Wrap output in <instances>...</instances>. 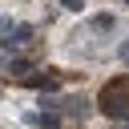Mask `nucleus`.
<instances>
[{
  "label": "nucleus",
  "instance_id": "f257e3e1",
  "mask_svg": "<svg viewBox=\"0 0 129 129\" xmlns=\"http://www.w3.org/2000/svg\"><path fill=\"white\" fill-rule=\"evenodd\" d=\"M60 4H64V8H77V12H81V0H60Z\"/></svg>",
  "mask_w": 129,
  "mask_h": 129
}]
</instances>
